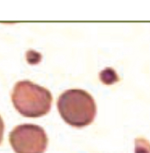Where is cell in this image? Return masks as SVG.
Returning a JSON list of instances; mask_svg holds the SVG:
<instances>
[{"label": "cell", "instance_id": "6da1fadb", "mask_svg": "<svg viewBox=\"0 0 150 153\" xmlns=\"http://www.w3.org/2000/svg\"><path fill=\"white\" fill-rule=\"evenodd\" d=\"M57 105L62 119L75 128L88 126L96 115L95 99L83 89L65 90L58 97Z\"/></svg>", "mask_w": 150, "mask_h": 153}, {"label": "cell", "instance_id": "7a4b0ae2", "mask_svg": "<svg viewBox=\"0 0 150 153\" xmlns=\"http://www.w3.org/2000/svg\"><path fill=\"white\" fill-rule=\"evenodd\" d=\"M12 101L22 116L39 118L50 111L52 95L47 88L30 81H21L13 88Z\"/></svg>", "mask_w": 150, "mask_h": 153}, {"label": "cell", "instance_id": "3957f363", "mask_svg": "<svg viewBox=\"0 0 150 153\" xmlns=\"http://www.w3.org/2000/svg\"><path fill=\"white\" fill-rule=\"evenodd\" d=\"M9 141L15 153H44L48 146L44 129L33 124L15 127L9 134Z\"/></svg>", "mask_w": 150, "mask_h": 153}, {"label": "cell", "instance_id": "277c9868", "mask_svg": "<svg viewBox=\"0 0 150 153\" xmlns=\"http://www.w3.org/2000/svg\"><path fill=\"white\" fill-rule=\"evenodd\" d=\"M4 124L3 121V119L0 116V144L3 142V136H4Z\"/></svg>", "mask_w": 150, "mask_h": 153}]
</instances>
